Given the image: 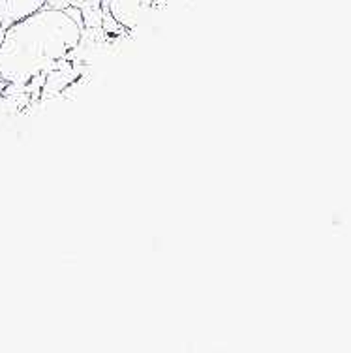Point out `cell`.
<instances>
[{
    "mask_svg": "<svg viewBox=\"0 0 351 353\" xmlns=\"http://www.w3.org/2000/svg\"><path fill=\"white\" fill-rule=\"evenodd\" d=\"M83 0H46V6L54 10H68V8H79Z\"/></svg>",
    "mask_w": 351,
    "mask_h": 353,
    "instance_id": "cell-5",
    "label": "cell"
},
{
    "mask_svg": "<svg viewBox=\"0 0 351 353\" xmlns=\"http://www.w3.org/2000/svg\"><path fill=\"white\" fill-rule=\"evenodd\" d=\"M83 23L66 10L43 6L6 28L0 48V77L27 85L32 77L48 74L79 46Z\"/></svg>",
    "mask_w": 351,
    "mask_h": 353,
    "instance_id": "cell-1",
    "label": "cell"
},
{
    "mask_svg": "<svg viewBox=\"0 0 351 353\" xmlns=\"http://www.w3.org/2000/svg\"><path fill=\"white\" fill-rule=\"evenodd\" d=\"M4 36H6V28L0 25V48H2V41H4Z\"/></svg>",
    "mask_w": 351,
    "mask_h": 353,
    "instance_id": "cell-6",
    "label": "cell"
},
{
    "mask_svg": "<svg viewBox=\"0 0 351 353\" xmlns=\"http://www.w3.org/2000/svg\"><path fill=\"white\" fill-rule=\"evenodd\" d=\"M46 6V0H0V25L12 27L15 21L32 15Z\"/></svg>",
    "mask_w": 351,
    "mask_h": 353,
    "instance_id": "cell-3",
    "label": "cell"
},
{
    "mask_svg": "<svg viewBox=\"0 0 351 353\" xmlns=\"http://www.w3.org/2000/svg\"><path fill=\"white\" fill-rule=\"evenodd\" d=\"M103 6L122 27L135 28L143 15L152 10V0H103Z\"/></svg>",
    "mask_w": 351,
    "mask_h": 353,
    "instance_id": "cell-2",
    "label": "cell"
},
{
    "mask_svg": "<svg viewBox=\"0 0 351 353\" xmlns=\"http://www.w3.org/2000/svg\"><path fill=\"white\" fill-rule=\"evenodd\" d=\"M79 10H81L83 27H101V19H103V0H83V4L79 6Z\"/></svg>",
    "mask_w": 351,
    "mask_h": 353,
    "instance_id": "cell-4",
    "label": "cell"
}]
</instances>
